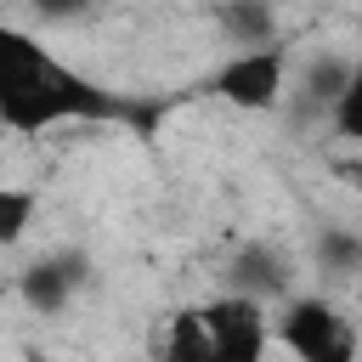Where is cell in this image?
<instances>
[{
  "label": "cell",
  "mask_w": 362,
  "mask_h": 362,
  "mask_svg": "<svg viewBox=\"0 0 362 362\" xmlns=\"http://www.w3.org/2000/svg\"><path fill=\"white\" fill-rule=\"evenodd\" d=\"M232 288L266 300V294H283V288H288V272H283V260H277L272 249H243V255L232 260Z\"/></svg>",
  "instance_id": "obj_7"
},
{
  "label": "cell",
  "mask_w": 362,
  "mask_h": 362,
  "mask_svg": "<svg viewBox=\"0 0 362 362\" xmlns=\"http://www.w3.org/2000/svg\"><path fill=\"white\" fill-rule=\"evenodd\" d=\"M345 79H351V62H339V57H322L311 74H305V96L311 102H339V90H345Z\"/></svg>",
  "instance_id": "obj_12"
},
{
  "label": "cell",
  "mask_w": 362,
  "mask_h": 362,
  "mask_svg": "<svg viewBox=\"0 0 362 362\" xmlns=\"http://www.w3.org/2000/svg\"><path fill=\"white\" fill-rule=\"evenodd\" d=\"M164 351H170L175 362H215V339H209L204 305H198V311H181V317L170 322V339H164Z\"/></svg>",
  "instance_id": "obj_9"
},
{
  "label": "cell",
  "mask_w": 362,
  "mask_h": 362,
  "mask_svg": "<svg viewBox=\"0 0 362 362\" xmlns=\"http://www.w3.org/2000/svg\"><path fill=\"white\" fill-rule=\"evenodd\" d=\"M34 11H40L45 23H74V17L90 11V0H34Z\"/></svg>",
  "instance_id": "obj_13"
},
{
  "label": "cell",
  "mask_w": 362,
  "mask_h": 362,
  "mask_svg": "<svg viewBox=\"0 0 362 362\" xmlns=\"http://www.w3.org/2000/svg\"><path fill=\"white\" fill-rule=\"evenodd\" d=\"M119 113L113 96L74 74L62 57H51L34 34L11 28L0 40V119L6 130L17 136H34V130H51V124H68V119H107Z\"/></svg>",
  "instance_id": "obj_1"
},
{
  "label": "cell",
  "mask_w": 362,
  "mask_h": 362,
  "mask_svg": "<svg viewBox=\"0 0 362 362\" xmlns=\"http://www.w3.org/2000/svg\"><path fill=\"white\" fill-rule=\"evenodd\" d=\"M283 85H288V51H283L277 40H272V45H243V51L226 57L221 74H215V90H221L232 107H243V113L277 107V102H283Z\"/></svg>",
  "instance_id": "obj_2"
},
{
  "label": "cell",
  "mask_w": 362,
  "mask_h": 362,
  "mask_svg": "<svg viewBox=\"0 0 362 362\" xmlns=\"http://www.w3.org/2000/svg\"><path fill=\"white\" fill-rule=\"evenodd\" d=\"M334 124H339L345 141H362V57L351 62V79H345V90L334 102Z\"/></svg>",
  "instance_id": "obj_11"
},
{
  "label": "cell",
  "mask_w": 362,
  "mask_h": 362,
  "mask_svg": "<svg viewBox=\"0 0 362 362\" xmlns=\"http://www.w3.org/2000/svg\"><path fill=\"white\" fill-rule=\"evenodd\" d=\"M221 28H226L232 45H272L277 40L272 0H226L221 6Z\"/></svg>",
  "instance_id": "obj_6"
},
{
  "label": "cell",
  "mask_w": 362,
  "mask_h": 362,
  "mask_svg": "<svg viewBox=\"0 0 362 362\" xmlns=\"http://www.w3.org/2000/svg\"><path fill=\"white\" fill-rule=\"evenodd\" d=\"M277 339H283V351H294L300 362H345V356L356 351L345 317H339L328 300H317V294H300V300L283 305Z\"/></svg>",
  "instance_id": "obj_3"
},
{
  "label": "cell",
  "mask_w": 362,
  "mask_h": 362,
  "mask_svg": "<svg viewBox=\"0 0 362 362\" xmlns=\"http://www.w3.org/2000/svg\"><path fill=\"white\" fill-rule=\"evenodd\" d=\"M79 283H85V260H79V255H45V260L23 266L17 294H23V305H28V311L57 317V311L74 300V288H79Z\"/></svg>",
  "instance_id": "obj_5"
},
{
  "label": "cell",
  "mask_w": 362,
  "mask_h": 362,
  "mask_svg": "<svg viewBox=\"0 0 362 362\" xmlns=\"http://www.w3.org/2000/svg\"><path fill=\"white\" fill-rule=\"evenodd\" d=\"M317 272H328V277L362 272V232L356 226H322L317 232Z\"/></svg>",
  "instance_id": "obj_8"
},
{
  "label": "cell",
  "mask_w": 362,
  "mask_h": 362,
  "mask_svg": "<svg viewBox=\"0 0 362 362\" xmlns=\"http://www.w3.org/2000/svg\"><path fill=\"white\" fill-rule=\"evenodd\" d=\"M204 322H209V339H215V362H260L266 356V300L232 288L221 300L204 305Z\"/></svg>",
  "instance_id": "obj_4"
},
{
  "label": "cell",
  "mask_w": 362,
  "mask_h": 362,
  "mask_svg": "<svg viewBox=\"0 0 362 362\" xmlns=\"http://www.w3.org/2000/svg\"><path fill=\"white\" fill-rule=\"evenodd\" d=\"M34 221V192L28 187H0V243H23Z\"/></svg>",
  "instance_id": "obj_10"
}]
</instances>
